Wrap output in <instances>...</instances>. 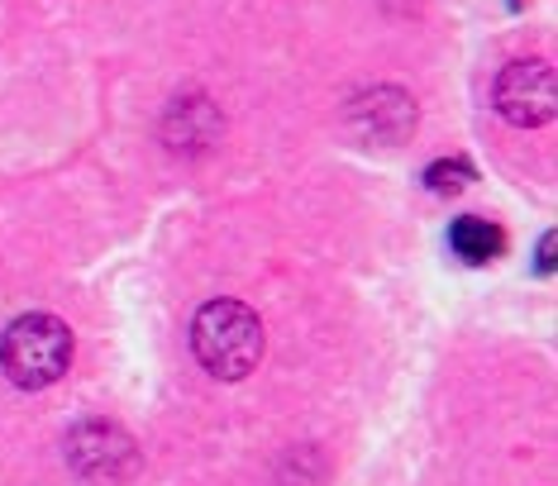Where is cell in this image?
<instances>
[{
	"instance_id": "6",
	"label": "cell",
	"mask_w": 558,
	"mask_h": 486,
	"mask_svg": "<svg viewBox=\"0 0 558 486\" xmlns=\"http://www.w3.org/2000/svg\"><path fill=\"white\" fill-rule=\"evenodd\" d=\"M539 272H554V234L539 239Z\"/></svg>"
},
{
	"instance_id": "4",
	"label": "cell",
	"mask_w": 558,
	"mask_h": 486,
	"mask_svg": "<svg viewBox=\"0 0 558 486\" xmlns=\"http://www.w3.org/2000/svg\"><path fill=\"white\" fill-rule=\"evenodd\" d=\"M449 243H453V253H459L463 263H473V267H482V263H492L501 253V229L492 224V220H477V215H463V220H453V234H449Z\"/></svg>"
},
{
	"instance_id": "1",
	"label": "cell",
	"mask_w": 558,
	"mask_h": 486,
	"mask_svg": "<svg viewBox=\"0 0 558 486\" xmlns=\"http://www.w3.org/2000/svg\"><path fill=\"white\" fill-rule=\"evenodd\" d=\"M263 319L239 301H210L196 311L192 325V349L210 377L220 381H244L263 363Z\"/></svg>"
},
{
	"instance_id": "2",
	"label": "cell",
	"mask_w": 558,
	"mask_h": 486,
	"mask_svg": "<svg viewBox=\"0 0 558 486\" xmlns=\"http://www.w3.org/2000/svg\"><path fill=\"white\" fill-rule=\"evenodd\" d=\"M0 367L24 391H44L72 367V329L58 315H20L0 339Z\"/></svg>"
},
{
	"instance_id": "5",
	"label": "cell",
	"mask_w": 558,
	"mask_h": 486,
	"mask_svg": "<svg viewBox=\"0 0 558 486\" xmlns=\"http://www.w3.org/2000/svg\"><path fill=\"white\" fill-rule=\"evenodd\" d=\"M425 182H429V191L449 196V191H463L473 182V168H468V162H435V168L425 172Z\"/></svg>"
},
{
	"instance_id": "3",
	"label": "cell",
	"mask_w": 558,
	"mask_h": 486,
	"mask_svg": "<svg viewBox=\"0 0 558 486\" xmlns=\"http://www.w3.org/2000/svg\"><path fill=\"white\" fill-rule=\"evenodd\" d=\"M497 110L520 130H535V124H549L558 110V86H554V68L549 62H511L497 76Z\"/></svg>"
}]
</instances>
